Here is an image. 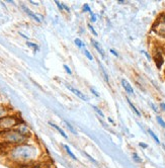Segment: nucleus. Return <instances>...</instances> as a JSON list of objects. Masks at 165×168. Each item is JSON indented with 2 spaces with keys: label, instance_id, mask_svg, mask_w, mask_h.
Listing matches in <instances>:
<instances>
[{
  "label": "nucleus",
  "instance_id": "1",
  "mask_svg": "<svg viewBox=\"0 0 165 168\" xmlns=\"http://www.w3.org/2000/svg\"><path fill=\"white\" fill-rule=\"evenodd\" d=\"M36 150L32 146H18L15 147L11 151V156L13 159L20 160V161H26L30 160L36 156Z\"/></svg>",
  "mask_w": 165,
  "mask_h": 168
},
{
  "label": "nucleus",
  "instance_id": "2",
  "mask_svg": "<svg viewBox=\"0 0 165 168\" xmlns=\"http://www.w3.org/2000/svg\"><path fill=\"white\" fill-rule=\"evenodd\" d=\"M2 139L5 142L8 143H22L26 140V137L18 133L17 130H10V131H4L2 133Z\"/></svg>",
  "mask_w": 165,
  "mask_h": 168
},
{
  "label": "nucleus",
  "instance_id": "3",
  "mask_svg": "<svg viewBox=\"0 0 165 168\" xmlns=\"http://www.w3.org/2000/svg\"><path fill=\"white\" fill-rule=\"evenodd\" d=\"M18 121L15 116H4L0 119V129L2 130H9L13 128L15 125H17Z\"/></svg>",
  "mask_w": 165,
  "mask_h": 168
},
{
  "label": "nucleus",
  "instance_id": "4",
  "mask_svg": "<svg viewBox=\"0 0 165 168\" xmlns=\"http://www.w3.org/2000/svg\"><path fill=\"white\" fill-rule=\"evenodd\" d=\"M66 86H67V88H68L69 90L72 91V92L74 93V94L77 95V96L79 97V98H81L82 100H84V101H86V100H87V97H86L85 95H84L83 93L81 92V91H79V90H78V89L73 88V87H72V86H70V85H66Z\"/></svg>",
  "mask_w": 165,
  "mask_h": 168
},
{
  "label": "nucleus",
  "instance_id": "5",
  "mask_svg": "<svg viewBox=\"0 0 165 168\" xmlns=\"http://www.w3.org/2000/svg\"><path fill=\"white\" fill-rule=\"evenodd\" d=\"M122 84H123V87H124L125 90H126L127 92L130 93V94H134V90H133V88H132L131 84L127 81L126 79H123L122 80Z\"/></svg>",
  "mask_w": 165,
  "mask_h": 168
},
{
  "label": "nucleus",
  "instance_id": "6",
  "mask_svg": "<svg viewBox=\"0 0 165 168\" xmlns=\"http://www.w3.org/2000/svg\"><path fill=\"white\" fill-rule=\"evenodd\" d=\"M17 132L20 133L22 136H24V137L30 135V129H28L26 125H20V127H18V129H17Z\"/></svg>",
  "mask_w": 165,
  "mask_h": 168
},
{
  "label": "nucleus",
  "instance_id": "7",
  "mask_svg": "<svg viewBox=\"0 0 165 168\" xmlns=\"http://www.w3.org/2000/svg\"><path fill=\"white\" fill-rule=\"evenodd\" d=\"M92 45H93V47H94L95 49L97 50V52H98L99 54H100L101 56H102L103 58H104V57H105V53H104V51L102 50V48L100 47V45H99V44L97 43V42H93Z\"/></svg>",
  "mask_w": 165,
  "mask_h": 168
},
{
  "label": "nucleus",
  "instance_id": "8",
  "mask_svg": "<svg viewBox=\"0 0 165 168\" xmlns=\"http://www.w3.org/2000/svg\"><path fill=\"white\" fill-rule=\"evenodd\" d=\"M22 7H24V11H26V12L28 13V14L30 15V16H32V17L34 18V20H36V22H42V20H41V18H39V17H38V15H36V14H34V12H32V11H30V10H28V9L26 8V7H24V6H22Z\"/></svg>",
  "mask_w": 165,
  "mask_h": 168
},
{
  "label": "nucleus",
  "instance_id": "9",
  "mask_svg": "<svg viewBox=\"0 0 165 168\" xmlns=\"http://www.w3.org/2000/svg\"><path fill=\"white\" fill-rule=\"evenodd\" d=\"M49 124H50V126H52V127H53V128H55V129H56L57 131H58L59 133H60L61 135H62V136L64 137L65 139H67V138H68V137H67V135H66V134L64 133V131H63L62 129H60V128H59V127H58V126H57V125H54V124H52V123H49Z\"/></svg>",
  "mask_w": 165,
  "mask_h": 168
},
{
  "label": "nucleus",
  "instance_id": "10",
  "mask_svg": "<svg viewBox=\"0 0 165 168\" xmlns=\"http://www.w3.org/2000/svg\"><path fill=\"white\" fill-rule=\"evenodd\" d=\"M64 148H65V150L67 151V153H68L69 155H70L71 157L73 158V159H74V160H77V158H76V156L74 155V154H73V152H72V151L70 150V149H69V147L67 146V145H64Z\"/></svg>",
  "mask_w": 165,
  "mask_h": 168
},
{
  "label": "nucleus",
  "instance_id": "11",
  "mask_svg": "<svg viewBox=\"0 0 165 168\" xmlns=\"http://www.w3.org/2000/svg\"><path fill=\"white\" fill-rule=\"evenodd\" d=\"M128 102H129V104H130V106H131V108H132V110H133L134 112H136V114H138V116H141V114H140V112H139V110H137V108H136V106H134V104L132 103L131 101H130V99H128Z\"/></svg>",
  "mask_w": 165,
  "mask_h": 168
},
{
  "label": "nucleus",
  "instance_id": "12",
  "mask_svg": "<svg viewBox=\"0 0 165 168\" xmlns=\"http://www.w3.org/2000/svg\"><path fill=\"white\" fill-rule=\"evenodd\" d=\"M75 45L77 46L78 48H80V49H82V48H84V44L81 42V40L80 39H75Z\"/></svg>",
  "mask_w": 165,
  "mask_h": 168
},
{
  "label": "nucleus",
  "instance_id": "13",
  "mask_svg": "<svg viewBox=\"0 0 165 168\" xmlns=\"http://www.w3.org/2000/svg\"><path fill=\"white\" fill-rule=\"evenodd\" d=\"M6 114H7L6 110H5L4 108H0V119H2V118L6 116Z\"/></svg>",
  "mask_w": 165,
  "mask_h": 168
},
{
  "label": "nucleus",
  "instance_id": "14",
  "mask_svg": "<svg viewBox=\"0 0 165 168\" xmlns=\"http://www.w3.org/2000/svg\"><path fill=\"white\" fill-rule=\"evenodd\" d=\"M149 134H150V135H151V136H152V138L153 139H154V140L155 141H156V143H158V144H160V141H159V139H158V137H157L156 136V135H155V134L154 133H153V132L152 131H151V130H149Z\"/></svg>",
  "mask_w": 165,
  "mask_h": 168
},
{
  "label": "nucleus",
  "instance_id": "15",
  "mask_svg": "<svg viewBox=\"0 0 165 168\" xmlns=\"http://www.w3.org/2000/svg\"><path fill=\"white\" fill-rule=\"evenodd\" d=\"M84 54H85V56L87 57V58L89 59L90 61H91V60H93V58H92V55L90 54V52H89V51H88V50L84 49Z\"/></svg>",
  "mask_w": 165,
  "mask_h": 168
},
{
  "label": "nucleus",
  "instance_id": "16",
  "mask_svg": "<svg viewBox=\"0 0 165 168\" xmlns=\"http://www.w3.org/2000/svg\"><path fill=\"white\" fill-rule=\"evenodd\" d=\"M157 121H158L159 125H160L161 127H162V128H165V122L163 121L161 116H157Z\"/></svg>",
  "mask_w": 165,
  "mask_h": 168
},
{
  "label": "nucleus",
  "instance_id": "17",
  "mask_svg": "<svg viewBox=\"0 0 165 168\" xmlns=\"http://www.w3.org/2000/svg\"><path fill=\"white\" fill-rule=\"evenodd\" d=\"M92 108H93V110H94L95 112H96L97 114H99V116H102V118H103V116H104V114H103V112H101V110H99V108H97V106H93Z\"/></svg>",
  "mask_w": 165,
  "mask_h": 168
},
{
  "label": "nucleus",
  "instance_id": "18",
  "mask_svg": "<svg viewBox=\"0 0 165 168\" xmlns=\"http://www.w3.org/2000/svg\"><path fill=\"white\" fill-rule=\"evenodd\" d=\"M83 8H84V11H87V12H89L90 14H92V11H91V9H90V7L88 4H84Z\"/></svg>",
  "mask_w": 165,
  "mask_h": 168
},
{
  "label": "nucleus",
  "instance_id": "19",
  "mask_svg": "<svg viewBox=\"0 0 165 168\" xmlns=\"http://www.w3.org/2000/svg\"><path fill=\"white\" fill-rule=\"evenodd\" d=\"M26 45H28V47H32L34 50H39V47H38V45H36V44H32V43H30V42H28V43H26Z\"/></svg>",
  "mask_w": 165,
  "mask_h": 168
},
{
  "label": "nucleus",
  "instance_id": "20",
  "mask_svg": "<svg viewBox=\"0 0 165 168\" xmlns=\"http://www.w3.org/2000/svg\"><path fill=\"white\" fill-rule=\"evenodd\" d=\"M65 124H66V125H67V127H68L69 129L71 130V132H72L73 134H76V132H75V130H74V128H73L72 126L70 125V124H69V123H67V122H65Z\"/></svg>",
  "mask_w": 165,
  "mask_h": 168
},
{
  "label": "nucleus",
  "instance_id": "21",
  "mask_svg": "<svg viewBox=\"0 0 165 168\" xmlns=\"http://www.w3.org/2000/svg\"><path fill=\"white\" fill-rule=\"evenodd\" d=\"M88 28H89V30H91V32H92V34L94 36H97V32H96V30H94V28H93V26H91V24H88Z\"/></svg>",
  "mask_w": 165,
  "mask_h": 168
},
{
  "label": "nucleus",
  "instance_id": "22",
  "mask_svg": "<svg viewBox=\"0 0 165 168\" xmlns=\"http://www.w3.org/2000/svg\"><path fill=\"white\" fill-rule=\"evenodd\" d=\"M64 69L66 70V72H67L68 74H72V71H71V70L69 69V67L67 66V65H64Z\"/></svg>",
  "mask_w": 165,
  "mask_h": 168
},
{
  "label": "nucleus",
  "instance_id": "23",
  "mask_svg": "<svg viewBox=\"0 0 165 168\" xmlns=\"http://www.w3.org/2000/svg\"><path fill=\"white\" fill-rule=\"evenodd\" d=\"M96 19H97V18H96V15L93 14V13H92V14H91V22H96Z\"/></svg>",
  "mask_w": 165,
  "mask_h": 168
},
{
  "label": "nucleus",
  "instance_id": "24",
  "mask_svg": "<svg viewBox=\"0 0 165 168\" xmlns=\"http://www.w3.org/2000/svg\"><path fill=\"white\" fill-rule=\"evenodd\" d=\"M56 4L58 5V7L60 8V10H63V4H61L59 1H56Z\"/></svg>",
  "mask_w": 165,
  "mask_h": 168
},
{
  "label": "nucleus",
  "instance_id": "25",
  "mask_svg": "<svg viewBox=\"0 0 165 168\" xmlns=\"http://www.w3.org/2000/svg\"><path fill=\"white\" fill-rule=\"evenodd\" d=\"M90 90H91V92H92L93 94H94V95H96L97 97H99V93H98V92H96V91H95L94 89H93V88H91V89H90Z\"/></svg>",
  "mask_w": 165,
  "mask_h": 168
},
{
  "label": "nucleus",
  "instance_id": "26",
  "mask_svg": "<svg viewBox=\"0 0 165 168\" xmlns=\"http://www.w3.org/2000/svg\"><path fill=\"white\" fill-rule=\"evenodd\" d=\"M134 159H136V160H137V161H139V162L141 161V160H140V158L137 156V154H134Z\"/></svg>",
  "mask_w": 165,
  "mask_h": 168
},
{
  "label": "nucleus",
  "instance_id": "27",
  "mask_svg": "<svg viewBox=\"0 0 165 168\" xmlns=\"http://www.w3.org/2000/svg\"><path fill=\"white\" fill-rule=\"evenodd\" d=\"M140 146H142V148H147V144H144V143H140Z\"/></svg>",
  "mask_w": 165,
  "mask_h": 168
},
{
  "label": "nucleus",
  "instance_id": "28",
  "mask_svg": "<svg viewBox=\"0 0 165 168\" xmlns=\"http://www.w3.org/2000/svg\"><path fill=\"white\" fill-rule=\"evenodd\" d=\"M142 53H143V54H145L146 55V57H147V59H148V60H150V56H149V55L148 54H147V53H146V52H144V51H142Z\"/></svg>",
  "mask_w": 165,
  "mask_h": 168
},
{
  "label": "nucleus",
  "instance_id": "29",
  "mask_svg": "<svg viewBox=\"0 0 165 168\" xmlns=\"http://www.w3.org/2000/svg\"><path fill=\"white\" fill-rule=\"evenodd\" d=\"M110 52H112V54H114V56H117V57H118V56H119V55H118V54H117V53H116V52H114V50H110Z\"/></svg>",
  "mask_w": 165,
  "mask_h": 168
},
{
  "label": "nucleus",
  "instance_id": "30",
  "mask_svg": "<svg viewBox=\"0 0 165 168\" xmlns=\"http://www.w3.org/2000/svg\"><path fill=\"white\" fill-rule=\"evenodd\" d=\"M160 106H161V108H163V110H165V103H161V104H160Z\"/></svg>",
  "mask_w": 165,
  "mask_h": 168
},
{
  "label": "nucleus",
  "instance_id": "31",
  "mask_svg": "<svg viewBox=\"0 0 165 168\" xmlns=\"http://www.w3.org/2000/svg\"><path fill=\"white\" fill-rule=\"evenodd\" d=\"M108 121L110 122V123H112V124H114V121H112V120L110 119V118H108Z\"/></svg>",
  "mask_w": 165,
  "mask_h": 168
},
{
  "label": "nucleus",
  "instance_id": "32",
  "mask_svg": "<svg viewBox=\"0 0 165 168\" xmlns=\"http://www.w3.org/2000/svg\"><path fill=\"white\" fill-rule=\"evenodd\" d=\"M163 19H164V22H165V15H164V17H163Z\"/></svg>",
  "mask_w": 165,
  "mask_h": 168
}]
</instances>
